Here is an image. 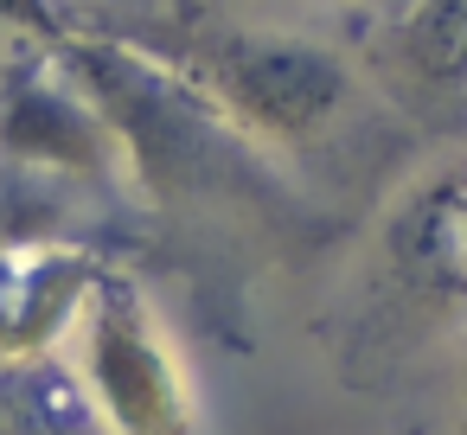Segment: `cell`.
<instances>
[{
    "mask_svg": "<svg viewBox=\"0 0 467 435\" xmlns=\"http://www.w3.org/2000/svg\"><path fill=\"white\" fill-rule=\"evenodd\" d=\"M448 148L422 154L371 212L314 333L346 390H390L467 333V275L448 250Z\"/></svg>",
    "mask_w": 467,
    "mask_h": 435,
    "instance_id": "cell-2",
    "label": "cell"
},
{
    "mask_svg": "<svg viewBox=\"0 0 467 435\" xmlns=\"http://www.w3.org/2000/svg\"><path fill=\"white\" fill-rule=\"evenodd\" d=\"M441 218H448V250L467 275V141H454V154H448V212Z\"/></svg>",
    "mask_w": 467,
    "mask_h": 435,
    "instance_id": "cell-6",
    "label": "cell"
},
{
    "mask_svg": "<svg viewBox=\"0 0 467 435\" xmlns=\"http://www.w3.org/2000/svg\"><path fill=\"white\" fill-rule=\"evenodd\" d=\"M448 429L467 435V333L454 339V384H448Z\"/></svg>",
    "mask_w": 467,
    "mask_h": 435,
    "instance_id": "cell-8",
    "label": "cell"
},
{
    "mask_svg": "<svg viewBox=\"0 0 467 435\" xmlns=\"http://www.w3.org/2000/svg\"><path fill=\"white\" fill-rule=\"evenodd\" d=\"M314 7H339V14H365V20H371V14L390 7V0H314Z\"/></svg>",
    "mask_w": 467,
    "mask_h": 435,
    "instance_id": "cell-10",
    "label": "cell"
},
{
    "mask_svg": "<svg viewBox=\"0 0 467 435\" xmlns=\"http://www.w3.org/2000/svg\"><path fill=\"white\" fill-rule=\"evenodd\" d=\"M46 7H52L58 26H78V14H84V7H103V0H46Z\"/></svg>",
    "mask_w": 467,
    "mask_h": 435,
    "instance_id": "cell-9",
    "label": "cell"
},
{
    "mask_svg": "<svg viewBox=\"0 0 467 435\" xmlns=\"http://www.w3.org/2000/svg\"><path fill=\"white\" fill-rule=\"evenodd\" d=\"M103 263H116V256L71 250V243L0 250V365L52 358L65 346L84 295L97 288Z\"/></svg>",
    "mask_w": 467,
    "mask_h": 435,
    "instance_id": "cell-5",
    "label": "cell"
},
{
    "mask_svg": "<svg viewBox=\"0 0 467 435\" xmlns=\"http://www.w3.org/2000/svg\"><path fill=\"white\" fill-rule=\"evenodd\" d=\"M403 435H416V429H403Z\"/></svg>",
    "mask_w": 467,
    "mask_h": 435,
    "instance_id": "cell-11",
    "label": "cell"
},
{
    "mask_svg": "<svg viewBox=\"0 0 467 435\" xmlns=\"http://www.w3.org/2000/svg\"><path fill=\"white\" fill-rule=\"evenodd\" d=\"M58 358L116 435H199V390L186 352L135 263H103Z\"/></svg>",
    "mask_w": 467,
    "mask_h": 435,
    "instance_id": "cell-3",
    "label": "cell"
},
{
    "mask_svg": "<svg viewBox=\"0 0 467 435\" xmlns=\"http://www.w3.org/2000/svg\"><path fill=\"white\" fill-rule=\"evenodd\" d=\"M0 435H46L39 429V416H33V403L20 397V384H14V371L0 365Z\"/></svg>",
    "mask_w": 467,
    "mask_h": 435,
    "instance_id": "cell-7",
    "label": "cell"
},
{
    "mask_svg": "<svg viewBox=\"0 0 467 435\" xmlns=\"http://www.w3.org/2000/svg\"><path fill=\"white\" fill-rule=\"evenodd\" d=\"M352 52L410 129L467 141V0H390Z\"/></svg>",
    "mask_w": 467,
    "mask_h": 435,
    "instance_id": "cell-4",
    "label": "cell"
},
{
    "mask_svg": "<svg viewBox=\"0 0 467 435\" xmlns=\"http://www.w3.org/2000/svg\"><path fill=\"white\" fill-rule=\"evenodd\" d=\"M167 65H180L212 109L282 173L346 161L378 122L410 129L378 84L365 78L358 52L307 33L295 20H263V14H192L173 26V39L148 46Z\"/></svg>",
    "mask_w": 467,
    "mask_h": 435,
    "instance_id": "cell-1",
    "label": "cell"
}]
</instances>
